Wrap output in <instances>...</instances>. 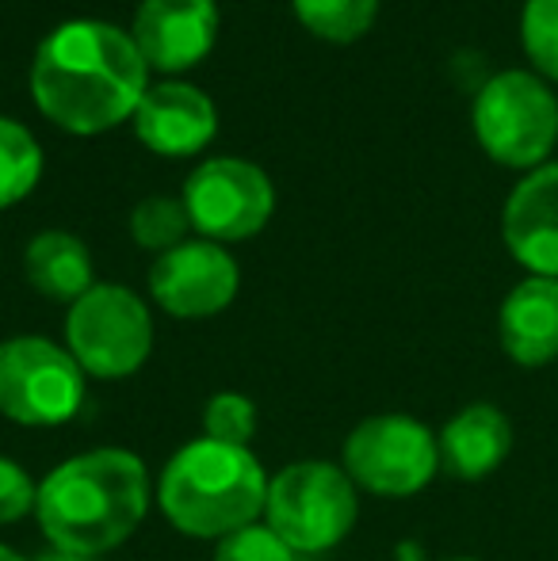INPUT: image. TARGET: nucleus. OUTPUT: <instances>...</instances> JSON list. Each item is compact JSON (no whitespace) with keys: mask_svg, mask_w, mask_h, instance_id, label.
Instances as JSON below:
<instances>
[{"mask_svg":"<svg viewBox=\"0 0 558 561\" xmlns=\"http://www.w3.org/2000/svg\"><path fill=\"white\" fill-rule=\"evenodd\" d=\"M501 347L521 367H547L558 359V279L528 275L509 290L498 313Z\"/></svg>","mask_w":558,"mask_h":561,"instance_id":"nucleus-14","label":"nucleus"},{"mask_svg":"<svg viewBox=\"0 0 558 561\" xmlns=\"http://www.w3.org/2000/svg\"><path fill=\"white\" fill-rule=\"evenodd\" d=\"M43 176V149L27 126L0 118V210L35 192Z\"/></svg>","mask_w":558,"mask_h":561,"instance_id":"nucleus-17","label":"nucleus"},{"mask_svg":"<svg viewBox=\"0 0 558 561\" xmlns=\"http://www.w3.org/2000/svg\"><path fill=\"white\" fill-rule=\"evenodd\" d=\"M66 340L84 375L127 378L153 352V321L135 290L96 283L69 310Z\"/></svg>","mask_w":558,"mask_h":561,"instance_id":"nucleus-7","label":"nucleus"},{"mask_svg":"<svg viewBox=\"0 0 558 561\" xmlns=\"http://www.w3.org/2000/svg\"><path fill=\"white\" fill-rule=\"evenodd\" d=\"M23 272L27 283L38 295L54 298V302H77L89 295L92 283V256L84 249L81 237L61 233V229H46L23 252Z\"/></svg>","mask_w":558,"mask_h":561,"instance_id":"nucleus-16","label":"nucleus"},{"mask_svg":"<svg viewBox=\"0 0 558 561\" xmlns=\"http://www.w3.org/2000/svg\"><path fill=\"white\" fill-rule=\"evenodd\" d=\"M440 444V470L459 481H482L498 470L513 450V424L490 401L459 409L444 432L436 436Z\"/></svg>","mask_w":558,"mask_h":561,"instance_id":"nucleus-15","label":"nucleus"},{"mask_svg":"<svg viewBox=\"0 0 558 561\" xmlns=\"http://www.w3.org/2000/svg\"><path fill=\"white\" fill-rule=\"evenodd\" d=\"M203 432L215 444L249 447L257 436V405L246 393H215L203 409Z\"/></svg>","mask_w":558,"mask_h":561,"instance_id":"nucleus-21","label":"nucleus"},{"mask_svg":"<svg viewBox=\"0 0 558 561\" xmlns=\"http://www.w3.org/2000/svg\"><path fill=\"white\" fill-rule=\"evenodd\" d=\"M184 207L192 229L207 241H246L269 226L276 210V187L253 161L215 157L187 176Z\"/></svg>","mask_w":558,"mask_h":561,"instance_id":"nucleus-9","label":"nucleus"},{"mask_svg":"<svg viewBox=\"0 0 558 561\" xmlns=\"http://www.w3.org/2000/svg\"><path fill=\"white\" fill-rule=\"evenodd\" d=\"M298 23L329 43H356L367 35L379 12V0H291Z\"/></svg>","mask_w":558,"mask_h":561,"instance_id":"nucleus-18","label":"nucleus"},{"mask_svg":"<svg viewBox=\"0 0 558 561\" xmlns=\"http://www.w3.org/2000/svg\"><path fill=\"white\" fill-rule=\"evenodd\" d=\"M505 249L528 275L558 279V161L532 169L501 210Z\"/></svg>","mask_w":558,"mask_h":561,"instance_id":"nucleus-12","label":"nucleus"},{"mask_svg":"<svg viewBox=\"0 0 558 561\" xmlns=\"http://www.w3.org/2000/svg\"><path fill=\"white\" fill-rule=\"evenodd\" d=\"M470 123L486 157L532 172L558 146V96L532 69H505L478 89Z\"/></svg>","mask_w":558,"mask_h":561,"instance_id":"nucleus-4","label":"nucleus"},{"mask_svg":"<svg viewBox=\"0 0 558 561\" xmlns=\"http://www.w3.org/2000/svg\"><path fill=\"white\" fill-rule=\"evenodd\" d=\"M215 561H295V550L272 531L269 524L264 527H241V531L226 535L215 550Z\"/></svg>","mask_w":558,"mask_h":561,"instance_id":"nucleus-22","label":"nucleus"},{"mask_svg":"<svg viewBox=\"0 0 558 561\" xmlns=\"http://www.w3.org/2000/svg\"><path fill=\"white\" fill-rule=\"evenodd\" d=\"M0 561H27V558H20V554H15V550L0 547Z\"/></svg>","mask_w":558,"mask_h":561,"instance_id":"nucleus-25","label":"nucleus"},{"mask_svg":"<svg viewBox=\"0 0 558 561\" xmlns=\"http://www.w3.org/2000/svg\"><path fill=\"white\" fill-rule=\"evenodd\" d=\"M521 46L532 61V73L558 84V0H524Z\"/></svg>","mask_w":558,"mask_h":561,"instance_id":"nucleus-20","label":"nucleus"},{"mask_svg":"<svg viewBox=\"0 0 558 561\" xmlns=\"http://www.w3.org/2000/svg\"><path fill=\"white\" fill-rule=\"evenodd\" d=\"M35 561H92V558H84V554H69V550H58V547H50V550H43Z\"/></svg>","mask_w":558,"mask_h":561,"instance_id":"nucleus-24","label":"nucleus"},{"mask_svg":"<svg viewBox=\"0 0 558 561\" xmlns=\"http://www.w3.org/2000/svg\"><path fill=\"white\" fill-rule=\"evenodd\" d=\"M38 501V485L27 478L23 466L12 458H0V524H15L23 519Z\"/></svg>","mask_w":558,"mask_h":561,"instance_id":"nucleus-23","label":"nucleus"},{"mask_svg":"<svg viewBox=\"0 0 558 561\" xmlns=\"http://www.w3.org/2000/svg\"><path fill=\"white\" fill-rule=\"evenodd\" d=\"M440 444L421 421L398 413L367 416L344 444V473L375 496H413L436 478Z\"/></svg>","mask_w":558,"mask_h":561,"instance_id":"nucleus-8","label":"nucleus"},{"mask_svg":"<svg viewBox=\"0 0 558 561\" xmlns=\"http://www.w3.org/2000/svg\"><path fill=\"white\" fill-rule=\"evenodd\" d=\"M447 561H475V558H447Z\"/></svg>","mask_w":558,"mask_h":561,"instance_id":"nucleus-26","label":"nucleus"},{"mask_svg":"<svg viewBox=\"0 0 558 561\" xmlns=\"http://www.w3.org/2000/svg\"><path fill=\"white\" fill-rule=\"evenodd\" d=\"M135 134L161 157H192L218 134V107L195 84H149L135 112Z\"/></svg>","mask_w":558,"mask_h":561,"instance_id":"nucleus-13","label":"nucleus"},{"mask_svg":"<svg viewBox=\"0 0 558 561\" xmlns=\"http://www.w3.org/2000/svg\"><path fill=\"white\" fill-rule=\"evenodd\" d=\"M187 229H192V218H187L184 199H169V195H149L130 215L135 241L149 252H161V256L176 249V244H184Z\"/></svg>","mask_w":558,"mask_h":561,"instance_id":"nucleus-19","label":"nucleus"},{"mask_svg":"<svg viewBox=\"0 0 558 561\" xmlns=\"http://www.w3.org/2000/svg\"><path fill=\"white\" fill-rule=\"evenodd\" d=\"M238 264L215 241H184L149 267V295L164 313L184 321L215 318L238 295Z\"/></svg>","mask_w":558,"mask_h":561,"instance_id":"nucleus-10","label":"nucleus"},{"mask_svg":"<svg viewBox=\"0 0 558 561\" xmlns=\"http://www.w3.org/2000/svg\"><path fill=\"white\" fill-rule=\"evenodd\" d=\"M356 485L333 462H291L269 481L264 516L295 554H321L356 527Z\"/></svg>","mask_w":558,"mask_h":561,"instance_id":"nucleus-5","label":"nucleus"},{"mask_svg":"<svg viewBox=\"0 0 558 561\" xmlns=\"http://www.w3.org/2000/svg\"><path fill=\"white\" fill-rule=\"evenodd\" d=\"M84 370L46 336L0 344V413L27 428H54L81 413Z\"/></svg>","mask_w":558,"mask_h":561,"instance_id":"nucleus-6","label":"nucleus"},{"mask_svg":"<svg viewBox=\"0 0 558 561\" xmlns=\"http://www.w3.org/2000/svg\"><path fill=\"white\" fill-rule=\"evenodd\" d=\"M130 38L149 69L184 73L200 66L215 46L218 4L215 0H141Z\"/></svg>","mask_w":558,"mask_h":561,"instance_id":"nucleus-11","label":"nucleus"},{"mask_svg":"<svg viewBox=\"0 0 558 561\" xmlns=\"http://www.w3.org/2000/svg\"><path fill=\"white\" fill-rule=\"evenodd\" d=\"M149 508V481L138 455L119 447L84 450L38 485L35 516L50 547L96 558L138 531Z\"/></svg>","mask_w":558,"mask_h":561,"instance_id":"nucleus-2","label":"nucleus"},{"mask_svg":"<svg viewBox=\"0 0 558 561\" xmlns=\"http://www.w3.org/2000/svg\"><path fill=\"white\" fill-rule=\"evenodd\" d=\"M157 496L176 531L192 539H226L241 527H253L264 512L269 478L249 447L203 436L169 458Z\"/></svg>","mask_w":558,"mask_h":561,"instance_id":"nucleus-3","label":"nucleus"},{"mask_svg":"<svg viewBox=\"0 0 558 561\" xmlns=\"http://www.w3.org/2000/svg\"><path fill=\"white\" fill-rule=\"evenodd\" d=\"M149 66L127 31L104 20H69L43 38L31 61L38 112L69 134H104L135 118Z\"/></svg>","mask_w":558,"mask_h":561,"instance_id":"nucleus-1","label":"nucleus"}]
</instances>
